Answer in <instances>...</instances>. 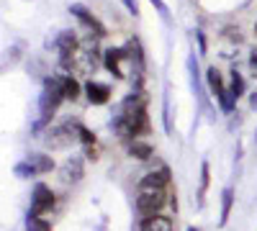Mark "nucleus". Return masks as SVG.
<instances>
[{
  "instance_id": "f257e3e1",
  "label": "nucleus",
  "mask_w": 257,
  "mask_h": 231,
  "mask_svg": "<svg viewBox=\"0 0 257 231\" xmlns=\"http://www.w3.org/2000/svg\"><path fill=\"white\" fill-rule=\"evenodd\" d=\"M113 129L118 134V139L123 141H134V136L149 134V116H147V98L142 90L132 93L123 103H121V111L113 121Z\"/></svg>"
},
{
  "instance_id": "f03ea898",
  "label": "nucleus",
  "mask_w": 257,
  "mask_h": 231,
  "mask_svg": "<svg viewBox=\"0 0 257 231\" xmlns=\"http://www.w3.org/2000/svg\"><path fill=\"white\" fill-rule=\"evenodd\" d=\"M62 100H67V93H64V77L62 75H52L47 77L44 82V90H41V100H39V111H41V123H47L57 108H59V103Z\"/></svg>"
},
{
  "instance_id": "7ed1b4c3",
  "label": "nucleus",
  "mask_w": 257,
  "mask_h": 231,
  "mask_svg": "<svg viewBox=\"0 0 257 231\" xmlns=\"http://www.w3.org/2000/svg\"><path fill=\"white\" fill-rule=\"evenodd\" d=\"M167 205V190H155V187H144L137 195V213L142 218L162 213V208Z\"/></svg>"
},
{
  "instance_id": "20e7f679",
  "label": "nucleus",
  "mask_w": 257,
  "mask_h": 231,
  "mask_svg": "<svg viewBox=\"0 0 257 231\" xmlns=\"http://www.w3.org/2000/svg\"><path fill=\"white\" fill-rule=\"evenodd\" d=\"M77 139H80V123L67 121V123H62V126H57V129L49 131L47 146L49 149H67V146H72Z\"/></svg>"
},
{
  "instance_id": "39448f33",
  "label": "nucleus",
  "mask_w": 257,
  "mask_h": 231,
  "mask_svg": "<svg viewBox=\"0 0 257 231\" xmlns=\"http://www.w3.org/2000/svg\"><path fill=\"white\" fill-rule=\"evenodd\" d=\"M206 80H208V88H211L213 98L219 100V106H221L224 111H231L237 100H234V95H231V93H229V88L224 85V77H221V72H219L216 67H208Z\"/></svg>"
},
{
  "instance_id": "423d86ee",
  "label": "nucleus",
  "mask_w": 257,
  "mask_h": 231,
  "mask_svg": "<svg viewBox=\"0 0 257 231\" xmlns=\"http://www.w3.org/2000/svg\"><path fill=\"white\" fill-rule=\"evenodd\" d=\"M132 65V57H128V52H126V47H111V49H105L103 52V65H105V70H108L113 77H118V80H123L128 72L123 70V65Z\"/></svg>"
},
{
  "instance_id": "0eeeda50",
  "label": "nucleus",
  "mask_w": 257,
  "mask_h": 231,
  "mask_svg": "<svg viewBox=\"0 0 257 231\" xmlns=\"http://www.w3.org/2000/svg\"><path fill=\"white\" fill-rule=\"evenodd\" d=\"M52 208H54V193H52V187L44 185V182L34 185V193H31V211H29V213H34V216H47Z\"/></svg>"
},
{
  "instance_id": "6e6552de",
  "label": "nucleus",
  "mask_w": 257,
  "mask_h": 231,
  "mask_svg": "<svg viewBox=\"0 0 257 231\" xmlns=\"http://www.w3.org/2000/svg\"><path fill=\"white\" fill-rule=\"evenodd\" d=\"M70 13H75V18H77V21H82V24L88 26V31H90L95 39H103L105 34H108V31H105V26H103L100 21H98V18H95V16L88 11V8H85V6L75 3V6L70 8Z\"/></svg>"
},
{
  "instance_id": "1a4fd4ad",
  "label": "nucleus",
  "mask_w": 257,
  "mask_h": 231,
  "mask_svg": "<svg viewBox=\"0 0 257 231\" xmlns=\"http://www.w3.org/2000/svg\"><path fill=\"white\" fill-rule=\"evenodd\" d=\"M85 95L93 106H105V103L111 100V85H105V82H98V80H88L85 82Z\"/></svg>"
},
{
  "instance_id": "9d476101",
  "label": "nucleus",
  "mask_w": 257,
  "mask_h": 231,
  "mask_svg": "<svg viewBox=\"0 0 257 231\" xmlns=\"http://www.w3.org/2000/svg\"><path fill=\"white\" fill-rule=\"evenodd\" d=\"M170 170L167 167H160L157 172H149L139 180V190H144V187H155V190H170Z\"/></svg>"
},
{
  "instance_id": "9b49d317",
  "label": "nucleus",
  "mask_w": 257,
  "mask_h": 231,
  "mask_svg": "<svg viewBox=\"0 0 257 231\" xmlns=\"http://www.w3.org/2000/svg\"><path fill=\"white\" fill-rule=\"evenodd\" d=\"M139 231H175V221L165 213H155L139 221Z\"/></svg>"
},
{
  "instance_id": "f8f14e48",
  "label": "nucleus",
  "mask_w": 257,
  "mask_h": 231,
  "mask_svg": "<svg viewBox=\"0 0 257 231\" xmlns=\"http://www.w3.org/2000/svg\"><path fill=\"white\" fill-rule=\"evenodd\" d=\"M59 177L64 182H80V177H82V159L80 157H70L67 162L62 164Z\"/></svg>"
},
{
  "instance_id": "ddd939ff",
  "label": "nucleus",
  "mask_w": 257,
  "mask_h": 231,
  "mask_svg": "<svg viewBox=\"0 0 257 231\" xmlns=\"http://www.w3.org/2000/svg\"><path fill=\"white\" fill-rule=\"evenodd\" d=\"M128 154L144 162V159H152V157H155V146L147 144V141H142V139H134V141H128Z\"/></svg>"
},
{
  "instance_id": "4468645a",
  "label": "nucleus",
  "mask_w": 257,
  "mask_h": 231,
  "mask_svg": "<svg viewBox=\"0 0 257 231\" xmlns=\"http://www.w3.org/2000/svg\"><path fill=\"white\" fill-rule=\"evenodd\" d=\"M26 162L34 167L36 175H44V172H52V170H54V159L47 157V154H31Z\"/></svg>"
},
{
  "instance_id": "2eb2a0df",
  "label": "nucleus",
  "mask_w": 257,
  "mask_h": 231,
  "mask_svg": "<svg viewBox=\"0 0 257 231\" xmlns=\"http://www.w3.org/2000/svg\"><path fill=\"white\" fill-rule=\"evenodd\" d=\"M231 205H234V190L226 187V190L221 193V218H219V226H226L229 213H231Z\"/></svg>"
},
{
  "instance_id": "dca6fc26",
  "label": "nucleus",
  "mask_w": 257,
  "mask_h": 231,
  "mask_svg": "<svg viewBox=\"0 0 257 231\" xmlns=\"http://www.w3.org/2000/svg\"><path fill=\"white\" fill-rule=\"evenodd\" d=\"M62 77H64V93H67V100H77L80 93H82L77 77L75 75H62Z\"/></svg>"
},
{
  "instance_id": "f3484780",
  "label": "nucleus",
  "mask_w": 257,
  "mask_h": 231,
  "mask_svg": "<svg viewBox=\"0 0 257 231\" xmlns=\"http://www.w3.org/2000/svg\"><path fill=\"white\" fill-rule=\"evenodd\" d=\"M26 231H52V223H49L47 218H41V216L29 213V218H26Z\"/></svg>"
},
{
  "instance_id": "a211bd4d",
  "label": "nucleus",
  "mask_w": 257,
  "mask_h": 231,
  "mask_svg": "<svg viewBox=\"0 0 257 231\" xmlns=\"http://www.w3.org/2000/svg\"><path fill=\"white\" fill-rule=\"evenodd\" d=\"M229 93L234 95V100H239L242 95H244V80H242V75L234 70L231 72V85H229Z\"/></svg>"
},
{
  "instance_id": "6ab92c4d",
  "label": "nucleus",
  "mask_w": 257,
  "mask_h": 231,
  "mask_svg": "<svg viewBox=\"0 0 257 231\" xmlns=\"http://www.w3.org/2000/svg\"><path fill=\"white\" fill-rule=\"evenodd\" d=\"M208 182H211V167H208V162H203V164H201V198L206 195Z\"/></svg>"
},
{
  "instance_id": "aec40b11",
  "label": "nucleus",
  "mask_w": 257,
  "mask_h": 231,
  "mask_svg": "<svg viewBox=\"0 0 257 231\" xmlns=\"http://www.w3.org/2000/svg\"><path fill=\"white\" fill-rule=\"evenodd\" d=\"M224 36H226L229 41H237V44H239V41H242V31H239V29H234V26L224 29Z\"/></svg>"
},
{
  "instance_id": "412c9836",
  "label": "nucleus",
  "mask_w": 257,
  "mask_h": 231,
  "mask_svg": "<svg viewBox=\"0 0 257 231\" xmlns=\"http://www.w3.org/2000/svg\"><path fill=\"white\" fill-rule=\"evenodd\" d=\"M249 65L257 70V52H252V57H249Z\"/></svg>"
},
{
  "instance_id": "4be33fe9",
  "label": "nucleus",
  "mask_w": 257,
  "mask_h": 231,
  "mask_svg": "<svg viewBox=\"0 0 257 231\" xmlns=\"http://www.w3.org/2000/svg\"><path fill=\"white\" fill-rule=\"evenodd\" d=\"M249 103H252V108H254V106H257V93H254V95H252V98H249Z\"/></svg>"
},
{
  "instance_id": "5701e85b",
  "label": "nucleus",
  "mask_w": 257,
  "mask_h": 231,
  "mask_svg": "<svg viewBox=\"0 0 257 231\" xmlns=\"http://www.w3.org/2000/svg\"><path fill=\"white\" fill-rule=\"evenodd\" d=\"M254 36H257V21H254Z\"/></svg>"
},
{
  "instance_id": "b1692460",
  "label": "nucleus",
  "mask_w": 257,
  "mask_h": 231,
  "mask_svg": "<svg viewBox=\"0 0 257 231\" xmlns=\"http://www.w3.org/2000/svg\"><path fill=\"white\" fill-rule=\"evenodd\" d=\"M188 231H198V228H193V226H190V228H188Z\"/></svg>"
}]
</instances>
